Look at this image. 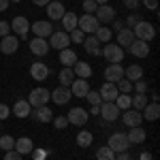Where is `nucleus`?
<instances>
[{"label": "nucleus", "mask_w": 160, "mask_h": 160, "mask_svg": "<svg viewBox=\"0 0 160 160\" xmlns=\"http://www.w3.org/2000/svg\"><path fill=\"white\" fill-rule=\"evenodd\" d=\"M132 34H135L137 41H145V43H149L152 38L156 37V28H154V24H149V22H145V19H141V22L132 28Z\"/></svg>", "instance_id": "1"}, {"label": "nucleus", "mask_w": 160, "mask_h": 160, "mask_svg": "<svg viewBox=\"0 0 160 160\" xmlns=\"http://www.w3.org/2000/svg\"><path fill=\"white\" fill-rule=\"evenodd\" d=\"M49 100H51V92L47 90V88H34V90L30 92V96H28V102H30L32 109H37V107H45Z\"/></svg>", "instance_id": "2"}, {"label": "nucleus", "mask_w": 160, "mask_h": 160, "mask_svg": "<svg viewBox=\"0 0 160 160\" xmlns=\"http://www.w3.org/2000/svg\"><path fill=\"white\" fill-rule=\"evenodd\" d=\"M49 49H66L68 45H71V37H68V32H64V30H53L49 34Z\"/></svg>", "instance_id": "3"}, {"label": "nucleus", "mask_w": 160, "mask_h": 160, "mask_svg": "<svg viewBox=\"0 0 160 160\" xmlns=\"http://www.w3.org/2000/svg\"><path fill=\"white\" fill-rule=\"evenodd\" d=\"M102 56L109 64H120L124 60V49L118 45V43H105L102 47Z\"/></svg>", "instance_id": "4"}, {"label": "nucleus", "mask_w": 160, "mask_h": 160, "mask_svg": "<svg viewBox=\"0 0 160 160\" xmlns=\"http://www.w3.org/2000/svg\"><path fill=\"white\" fill-rule=\"evenodd\" d=\"M98 19L94 17V15H90V13H86V15H81L79 19H77V28L83 32V34H94L96 30H98Z\"/></svg>", "instance_id": "5"}, {"label": "nucleus", "mask_w": 160, "mask_h": 160, "mask_svg": "<svg viewBox=\"0 0 160 160\" xmlns=\"http://www.w3.org/2000/svg\"><path fill=\"white\" fill-rule=\"evenodd\" d=\"M115 154H120V152H128L130 149V143H128V139H126V132H113L109 137V143H107Z\"/></svg>", "instance_id": "6"}, {"label": "nucleus", "mask_w": 160, "mask_h": 160, "mask_svg": "<svg viewBox=\"0 0 160 160\" xmlns=\"http://www.w3.org/2000/svg\"><path fill=\"white\" fill-rule=\"evenodd\" d=\"M11 30L15 32V37H17V38H26V37H28V32H30V22H28V17L17 15V17L11 22Z\"/></svg>", "instance_id": "7"}, {"label": "nucleus", "mask_w": 160, "mask_h": 160, "mask_svg": "<svg viewBox=\"0 0 160 160\" xmlns=\"http://www.w3.org/2000/svg\"><path fill=\"white\" fill-rule=\"evenodd\" d=\"M66 120H68V124H73V126H86L88 120H90V113L86 109H81V107H73V109L68 111Z\"/></svg>", "instance_id": "8"}, {"label": "nucleus", "mask_w": 160, "mask_h": 160, "mask_svg": "<svg viewBox=\"0 0 160 160\" xmlns=\"http://www.w3.org/2000/svg\"><path fill=\"white\" fill-rule=\"evenodd\" d=\"M120 113H122V111L118 109L115 102H105V100L100 102V113L98 115H102L105 122H115V120L120 118Z\"/></svg>", "instance_id": "9"}, {"label": "nucleus", "mask_w": 160, "mask_h": 160, "mask_svg": "<svg viewBox=\"0 0 160 160\" xmlns=\"http://www.w3.org/2000/svg\"><path fill=\"white\" fill-rule=\"evenodd\" d=\"M30 32H34V37H38V38H47L53 32V26H51V22L38 19L34 24H30Z\"/></svg>", "instance_id": "10"}, {"label": "nucleus", "mask_w": 160, "mask_h": 160, "mask_svg": "<svg viewBox=\"0 0 160 160\" xmlns=\"http://www.w3.org/2000/svg\"><path fill=\"white\" fill-rule=\"evenodd\" d=\"M94 17L98 19V24H109L115 19V9L109 7V4H100L96 7V11H94Z\"/></svg>", "instance_id": "11"}, {"label": "nucleus", "mask_w": 160, "mask_h": 160, "mask_svg": "<svg viewBox=\"0 0 160 160\" xmlns=\"http://www.w3.org/2000/svg\"><path fill=\"white\" fill-rule=\"evenodd\" d=\"M71 98H73V94H71V88H66V86H60V88H56L53 92H51V100L56 102V105H68L71 102Z\"/></svg>", "instance_id": "12"}, {"label": "nucleus", "mask_w": 160, "mask_h": 160, "mask_svg": "<svg viewBox=\"0 0 160 160\" xmlns=\"http://www.w3.org/2000/svg\"><path fill=\"white\" fill-rule=\"evenodd\" d=\"M68 88H71V94H73V96H77V98H86V94L90 92V81H88V79L75 77V81Z\"/></svg>", "instance_id": "13"}, {"label": "nucleus", "mask_w": 160, "mask_h": 160, "mask_svg": "<svg viewBox=\"0 0 160 160\" xmlns=\"http://www.w3.org/2000/svg\"><path fill=\"white\" fill-rule=\"evenodd\" d=\"M30 77H32L34 81H45V79L49 77V66H47L45 62H32V66H30Z\"/></svg>", "instance_id": "14"}, {"label": "nucleus", "mask_w": 160, "mask_h": 160, "mask_svg": "<svg viewBox=\"0 0 160 160\" xmlns=\"http://www.w3.org/2000/svg\"><path fill=\"white\" fill-rule=\"evenodd\" d=\"M19 49V38L15 37V34H9V37H4L0 41V51L4 53V56H11L15 51Z\"/></svg>", "instance_id": "15"}, {"label": "nucleus", "mask_w": 160, "mask_h": 160, "mask_svg": "<svg viewBox=\"0 0 160 160\" xmlns=\"http://www.w3.org/2000/svg\"><path fill=\"white\" fill-rule=\"evenodd\" d=\"M122 115V122L128 126V128H132V126H141V122H143V118H141V111H137V109H126L124 113H120Z\"/></svg>", "instance_id": "16"}, {"label": "nucleus", "mask_w": 160, "mask_h": 160, "mask_svg": "<svg viewBox=\"0 0 160 160\" xmlns=\"http://www.w3.org/2000/svg\"><path fill=\"white\" fill-rule=\"evenodd\" d=\"M98 94H100V98L105 100V102H113V100L118 98V86L115 83H111V81H105L102 86H100V90H98Z\"/></svg>", "instance_id": "17"}, {"label": "nucleus", "mask_w": 160, "mask_h": 160, "mask_svg": "<svg viewBox=\"0 0 160 160\" xmlns=\"http://www.w3.org/2000/svg\"><path fill=\"white\" fill-rule=\"evenodd\" d=\"M120 79H124V66L122 64H109V66L105 68V81L118 83Z\"/></svg>", "instance_id": "18"}, {"label": "nucleus", "mask_w": 160, "mask_h": 160, "mask_svg": "<svg viewBox=\"0 0 160 160\" xmlns=\"http://www.w3.org/2000/svg\"><path fill=\"white\" fill-rule=\"evenodd\" d=\"M30 51H32L34 56H47V53H49V43H47V38L34 37L30 41Z\"/></svg>", "instance_id": "19"}, {"label": "nucleus", "mask_w": 160, "mask_h": 160, "mask_svg": "<svg viewBox=\"0 0 160 160\" xmlns=\"http://www.w3.org/2000/svg\"><path fill=\"white\" fill-rule=\"evenodd\" d=\"M141 118L148 120V122H156L160 118V105L158 102H148V105L141 109Z\"/></svg>", "instance_id": "20"}, {"label": "nucleus", "mask_w": 160, "mask_h": 160, "mask_svg": "<svg viewBox=\"0 0 160 160\" xmlns=\"http://www.w3.org/2000/svg\"><path fill=\"white\" fill-rule=\"evenodd\" d=\"M126 139H128V143H130V145H141V143L148 139V132H145L141 126H132V128H130V132L126 135Z\"/></svg>", "instance_id": "21"}, {"label": "nucleus", "mask_w": 160, "mask_h": 160, "mask_svg": "<svg viewBox=\"0 0 160 160\" xmlns=\"http://www.w3.org/2000/svg\"><path fill=\"white\" fill-rule=\"evenodd\" d=\"M47 9V15H49V19H62V15L66 13L64 9V4H62V0H51L49 4L45 7Z\"/></svg>", "instance_id": "22"}, {"label": "nucleus", "mask_w": 160, "mask_h": 160, "mask_svg": "<svg viewBox=\"0 0 160 160\" xmlns=\"http://www.w3.org/2000/svg\"><path fill=\"white\" fill-rule=\"evenodd\" d=\"M15 152L17 154H22V156H26V154H30L32 149H34V143H32V139L30 137H19V139H15Z\"/></svg>", "instance_id": "23"}, {"label": "nucleus", "mask_w": 160, "mask_h": 160, "mask_svg": "<svg viewBox=\"0 0 160 160\" xmlns=\"http://www.w3.org/2000/svg\"><path fill=\"white\" fill-rule=\"evenodd\" d=\"M81 45L86 47V51L90 53V56H102V49H100V43H98V38L94 37V34H90V37H86V41H83Z\"/></svg>", "instance_id": "24"}, {"label": "nucleus", "mask_w": 160, "mask_h": 160, "mask_svg": "<svg viewBox=\"0 0 160 160\" xmlns=\"http://www.w3.org/2000/svg\"><path fill=\"white\" fill-rule=\"evenodd\" d=\"M30 113H32V107H30V102L26 98H19L13 105V115H15V118H28Z\"/></svg>", "instance_id": "25"}, {"label": "nucleus", "mask_w": 160, "mask_h": 160, "mask_svg": "<svg viewBox=\"0 0 160 160\" xmlns=\"http://www.w3.org/2000/svg\"><path fill=\"white\" fill-rule=\"evenodd\" d=\"M128 51H130L135 58H148V56H149L148 43H145V41H137V38H135V43L128 47Z\"/></svg>", "instance_id": "26"}, {"label": "nucleus", "mask_w": 160, "mask_h": 160, "mask_svg": "<svg viewBox=\"0 0 160 160\" xmlns=\"http://www.w3.org/2000/svg\"><path fill=\"white\" fill-rule=\"evenodd\" d=\"M73 73H75V77H79V79H90V77H92V66H90L88 62L77 60L75 66H73Z\"/></svg>", "instance_id": "27"}, {"label": "nucleus", "mask_w": 160, "mask_h": 160, "mask_svg": "<svg viewBox=\"0 0 160 160\" xmlns=\"http://www.w3.org/2000/svg\"><path fill=\"white\" fill-rule=\"evenodd\" d=\"M132 43H135V34H132V30H130V28H124V30L118 32V45H120L122 49H124V47L128 49Z\"/></svg>", "instance_id": "28"}, {"label": "nucleus", "mask_w": 160, "mask_h": 160, "mask_svg": "<svg viewBox=\"0 0 160 160\" xmlns=\"http://www.w3.org/2000/svg\"><path fill=\"white\" fill-rule=\"evenodd\" d=\"M30 115H32L37 122H43V124H47V122L53 120V111H51L47 105H45V107H37V111H34V113H30Z\"/></svg>", "instance_id": "29"}, {"label": "nucleus", "mask_w": 160, "mask_h": 160, "mask_svg": "<svg viewBox=\"0 0 160 160\" xmlns=\"http://www.w3.org/2000/svg\"><path fill=\"white\" fill-rule=\"evenodd\" d=\"M75 62H77V53H75L71 47H66V49L60 51V64L62 66H68V68H73Z\"/></svg>", "instance_id": "30"}, {"label": "nucleus", "mask_w": 160, "mask_h": 160, "mask_svg": "<svg viewBox=\"0 0 160 160\" xmlns=\"http://www.w3.org/2000/svg\"><path fill=\"white\" fill-rule=\"evenodd\" d=\"M77 19H79V17H77V15H75V13H64V15H62V28H64V32H71V30H75V28H77Z\"/></svg>", "instance_id": "31"}, {"label": "nucleus", "mask_w": 160, "mask_h": 160, "mask_svg": "<svg viewBox=\"0 0 160 160\" xmlns=\"http://www.w3.org/2000/svg\"><path fill=\"white\" fill-rule=\"evenodd\" d=\"M124 77H126L128 81H139V79L143 77V68H141L139 64H130L128 68H124Z\"/></svg>", "instance_id": "32"}, {"label": "nucleus", "mask_w": 160, "mask_h": 160, "mask_svg": "<svg viewBox=\"0 0 160 160\" xmlns=\"http://www.w3.org/2000/svg\"><path fill=\"white\" fill-rule=\"evenodd\" d=\"M58 79H60V86H71L75 81V73H73V68H68V66H62V71L60 75H58Z\"/></svg>", "instance_id": "33"}, {"label": "nucleus", "mask_w": 160, "mask_h": 160, "mask_svg": "<svg viewBox=\"0 0 160 160\" xmlns=\"http://www.w3.org/2000/svg\"><path fill=\"white\" fill-rule=\"evenodd\" d=\"M92 141H94V135H92L90 130H79V132H77V145H79V148H90Z\"/></svg>", "instance_id": "34"}, {"label": "nucleus", "mask_w": 160, "mask_h": 160, "mask_svg": "<svg viewBox=\"0 0 160 160\" xmlns=\"http://www.w3.org/2000/svg\"><path fill=\"white\" fill-rule=\"evenodd\" d=\"M94 37L98 38V43L102 45V43H109L111 37H113V30H109L107 26H98V30L94 32Z\"/></svg>", "instance_id": "35"}, {"label": "nucleus", "mask_w": 160, "mask_h": 160, "mask_svg": "<svg viewBox=\"0 0 160 160\" xmlns=\"http://www.w3.org/2000/svg\"><path fill=\"white\" fill-rule=\"evenodd\" d=\"M96 160H115V152L109 145H102L96 149Z\"/></svg>", "instance_id": "36"}, {"label": "nucleus", "mask_w": 160, "mask_h": 160, "mask_svg": "<svg viewBox=\"0 0 160 160\" xmlns=\"http://www.w3.org/2000/svg\"><path fill=\"white\" fill-rule=\"evenodd\" d=\"M145 105H148V96H145V94H135V96H130V107H132V109L141 111Z\"/></svg>", "instance_id": "37"}, {"label": "nucleus", "mask_w": 160, "mask_h": 160, "mask_svg": "<svg viewBox=\"0 0 160 160\" xmlns=\"http://www.w3.org/2000/svg\"><path fill=\"white\" fill-rule=\"evenodd\" d=\"M113 102L118 105V109H120V111L130 109V94H118V98L113 100Z\"/></svg>", "instance_id": "38"}, {"label": "nucleus", "mask_w": 160, "mask_h": 160, "mask_svg": "<svg viewBox=\"0 0 160 160\" xmlns=\"http://www.w3.org/2000/svg\"><path fill=\"white\" fill-rule=\"evenodd\" d=\"M15 148V139L11 135H2L0 137V149H4V152H11Z\"/></svg>", "instance_id": "39"}, {"label": "nucleus", "mask_w": 160, "mask_h": 160, "mask_svg": "<svg viewBox=\"0 0 160 160\" xmlns=\"http://www.w3.org/2000/svg\"><path fill=\"white\" fill-rule=\"evenodd\" d=\"M115 86H118V92H120V94H130V92H132V81H128L126 77L120 79Z\"/></svg>", "instance_id": "40"}, {"label": "nucleus", "mask_w": 160, "mask_h": 160, "mask_svg": "<svg viewBox=\"0 0 160 160\" xmlns=\"http://www.w3.org/2000/svg\"><path fill=\"white\" fill-rule=\"evenodd\" d=\"M86 98L90 100V105H92V107H100V102H102L100 94H98V92H94V90H90V92H88Z\"/></svg>", "instance_id": "41"}, {"label": "nucleus", "mask_w": 160, "mask_h": 160, "mask_svg": "<svg viewBox=\"0 0 160 160\" xmlns=\"http://www.w3.org/2000/svg\"><path fill=\"white\" fill-rule=\"evenodd\" d=\"M68 37H71V43H83V41H86V34H83L79 28L71 30V34H68Z\"/></svg>", "instance_id": "42"}, {"label": "nucleus", "mask_w": 160, "mask_h": 160, "mask_svg": "<svg viewBox=\"0 0 160 160\" xmlns=\"http://www.w3.org/2000/svg\"><path fill=\"white\" fill-rule=\"evenodd\" d=\"M51 122H53V126H56L58 130H64V128L68 126V120H66V115H56Z\"/></svg>", "instance_id": "43"}, {"label": "nucleus", "mask_w": 160, "mask_h": 160, "mask_svg": "<svg viewBox=\"0 0 160 160\" xmlns=\"http://www.w3.org/2000/svg\"><path fill=\"white\" fill-rule=\"evenodd\" d=\"M132 90H135V94H145L148 92V81H132Z\"/></svg>", "instance_id": "44"}, {"label": "nucleus", "mask_w": 160, "mask_h": 160, "mask_svg": "<svg viewBox=\"0 0 160 160\" xmlns=\"http://www.w3.org/2000/svg\"><path fill=\"white\" fill-rule=\"evenodd\" d=\"M139 22H141V17H139L137 13H130V15L126 17V24H128V28H130V30H132V28H135Z\"/></svg>", "instance_id": "45"}, {"label": "nucleus", "mask_w": 160, "mask_h": 160, "mask_svg": "<svg viewBox=\"0 0 160 160\" xmlns=\"http://www.w3.org/2000/svg\"><path fill=\"white\" fill-rule=\"evenodd\" d=\"M96 7H98V4H96L94 0H83V11H86V13H90V15H94Z\"/></svg>", "instance_id": "46"}, {"label": "nucleus", "mask_w": 160, "mask_h": 160, "mask_svg": "<svg viewBox=\"0 0 160 160\" xmlns=\"http://www.w3.org/2000/svg\"><path fill=\"white\" fill-rule=\"evenodd\" d=\"M11 34V24L9 22H0V38L9 37Z\"/></svg>", "instance_id": "47"}, {"label": "nucleus", "mask_w": 160, "mask_h": 160, "mask_svg": "<svg viewBox=\"0 0 160 160\" xmlns=\"http://www.w3.org/2000/svg\"><path fill=\"white\" fill-rule=\"evenodd\" d=\"M30 154L34 156V160H45V158H47V154H49V152H45V149H32Z\"/></svg>", "instance_id": "48"}, {"label": "nucleus", "mask_w": 160, "mask_h": 160, "mask_svg": "<svg viewBox=\"0 0 160 160\" xmlns=\"http://www.w3.org/2000/svg\"><path fill=\"white\" fill-rule=\"evenodd\" d=\"M24 156L22 154H17L15 149H11V152H4V160H22Z\"/></svg>", "instance_id": "49"}, {"label": "nucleus", "mask_w": 160, "mask_h": 160, "mask_svg": "<svg viewBox=\"0 0 160 160\" xmlns=\"http://www.w3.org/2000/svg\"><path fill=\"white\" fill-rule=\"evenodd\" d=\"M9 115H11V109H9L7 105H2V102H0V120H7Z\"/></svg>", "instance_id": "50"}, {"label": "nucleus", "mask_w": 160, "mask_h": 160, "mask_svg": "<svg viewBox=\"0 0 160 160\" xmlns=\"http://www.w3.org/2000/svg\"><path fill=\"white\" fill-rule=\"evenodd\" d=\"M141 4H145V7L152 9V11H156V9H158V0H141Z\"/></svg>", "instance_id": "51"}, {"label": "nucleus", "mask_w": 160, "mask_h": 160, "mask_svg": "<svg viewBox=\"0 0 160 160\" xmlns=\"http://www.w3.org/2000/svg\"><path fill=\"white\" fill-rule=\"evenodd\" d=\"M124 4H126V9H137L141 4V0H124Z\"/></svg>", "instance_id": "52"}, {"label": "nucleus", "mask_w": 160, "mask_h": 160, "mask_svg": "<svg viewBox=\"0 0 160 160\" xmlns=\"http://www.w3.org/2000/svg\"><path fill=\"white\" fill-rule=\"evenodd\" d=\"M115 160H132V156H128V152H120L115 154Z\"/></svg>", "instance_id": "53"}, {"label": "nucleus", "mask_w": 160, "mask_h": 160, "mask_svg": "<svg viewBox=\"0 0 160 160\" xmlns=\"http://www.w3.org/2000/svg\"><path fill=\"white\" fill-rule=\"evenodd\" d=\"M113 28L120 32V30H124V22H120V19H113Z\"/></svg>", "instance_id": "54"}, {"label": "nucleus", "mask_w": 160, "mask_h": 160, "mask_svg": "<svg viewBox=\"0 0 160 160\" xmlns=\"http://www.w3.org/2000/svg\"><path fill=\"white\" fill-rule=\"evenodd\" d=\"M32 2H34L37 7H47V4H49L51 0H32Z\"/></svg>", "instance_id": "55"}, {"label": "nucleus", "mask_w": 160, "mask_h": 160, "mask_svg": "<svg viewBox=\"0 0 160 160\" xmlns=\"http://www.w3.org/2000/svg\"><path fill=\"white\" fill-rule=\"evenodd\" d=\"M7 7H9V0H0V13L7 11Z\"/></svg>", "instance_id": "56"}, {"label": "nucleus", "mask_w": 160, "mask_h": 160, "mask_svg": "<svg viewBox=\"0 0 160 160\" xmlns=\"http://www.w3.org/2000/svg\"><path fill=\"white\" fill-rule=\"evenodd\" d=\"M139 158H141V160H152V154H149V152H141Z\"/></svg>", "instance_id": "57"}, {"label": "nucleus", "mask_w": 160, "mask_h": 160, "mask_svg": "<svg viewBox=\"0 0 160 160\" xmlns=\"http://www.w3.org/2000/svg\"><path fill=\"white\" fill-rule=\"evenodd\" d=\"M100 113V107H92V109H90V115H98Z\"/></svg>", "instance_id": "58"}, {"label": "nucleus", "mask_w": 160, "mask_h": 160, "mask_svg": "<svg viewBox=\"0 0 160 160\" xmlns=\"http://www.w3.org/2000/svg\"><path fill=\"white\" fill-rule=\"evenodd\" d=\"M94 2H96V4H98V7H100V4H107L109 0H94Z\"/></svg>", "instance_id": "59"}, {"label": "nucleus", "mask_w": 160, "mask_h": 160, "mask_svg": "<svg viewBox=\"0 0 160 160\" xmlns=\"http://www.w3.org/2000/svg\"><path fill=\"white\" fill-rule=\"evenodd\" d=\"M9 2H22V0H9Z\"/></svg>", "instance_id": "60"}]
</instances>
